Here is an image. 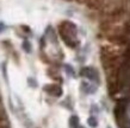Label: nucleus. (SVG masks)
<instances>
[{
    "mask_svg": "<svg viewBox=\"0 0 130 128\" xmlns=\"http://www.w3.org/2000/svg\"><path fill=\"white\" fill-rule=\"evenodd\" d=\"M78 128H85V127H84V126H81V124H79V127H78Z\"/></svg>",
    "mask_w": 130,
    "mask_h": 128,
    "instance_id": "obj_10",
    "label": "nucleus"
},
{
    "mask_svg": "<svg viewBox=\"0 0 130 128\" xmlns=\"http://www.w3.org/2000/svg\"><path fill=\"white\" fill-rule=\"evenodd\" d=\"M87 123L90 124V127L97 128V126H98V121H97V119H95L94 116H90L88 119H87Z\"/></svg>",
    "mask_w": 130,
    "mask_h": 128,
    "instance_id": "obj_6",
    "label": "nucleus"
},
{
    "mask_svg": "<svg viewBox=\"0 0 130 128\" xmlns=\"http://www.w3.org/2000/svg\"><path fill=\"white\" fill-rule=\"evenodd\" d=\"M69 126H71V128H78L79 127V117L75 116V115L71 116V119H69Z\"/></svg>",
    "mask_w": 130,
    "mask_h": 128,
    "instance_id": "obj_5",
    "label": "nucleus"
},
{
    "mask_svg": "<svg viewBox=\"0 0 130 128\" xmlns=\"http://www.w3.org/2000/svg\"><path fill=\"white\" fill-rule=\"evenodd\" d=\"M81 89H83L84 93H86V94H93V93H95V90H97L94 85L90 84V83H87V82H83V83H81Z\"/></svg>",
    "mask_w": 130,
    "mask_h": 128,
    "instance_id": "obj_4",
    "label": "nucleus"
},
{
    "mask_svg": "<svg viewBox=\"0 0 130 128\" xmlns=\"http://www.w3.org/2000/svg\"><path fill=\"white\" fill-rule=\"evenodd\" d=\"M23 47H24V50L26 51V52H31V45L29 44V42H25L23 43Z\"/></svg>",
    "mask_w": 130,
    "mask_h": 128,
    "instance_id": "obj_7",
    "label": "nucleus"
},
{
    "mask_svg": "<svg viewBox=\"0 0 130 128\" xmlns=\"http://www.w3.org/2000/svg\"><path fill=\"white\" fill-rule=\"evenodd\" d=\"M124 114H125V105L123 102H119L118 105L116 106V108H115V116H116L117 121L121 120L124 116Z\"/></svg>",
    "mask_w": 130,
    "mask_h": 128,
    "instance_id": "obj_3",
    "label": "nucleus"
},
{
    "mask_svg": "<svg viewBox=\"0 0 130 128\" xmlns=\"http://www.w3.org/2000/svg\"><path fill=\"white\" fill-rule=\"evenodd\" d=\"M29 84L30 85H32V87H36V82H35V80L34 78H29Z\"/></svg>",
    "mask_w": 130,
    "mask_h": 128,
    "instance_id": "obj_9",
    "label": "nucleus"
},
{
    "mask_svg": "<svg viewBox=\"0 0 130 128\" xmlns=\"http://www.w3.org/2000/svg\"><path fill=\"white\" fill-rule=\"evenodd\" d=\"M106 128H111V127H110V126H109V127H106Z\"/></svg>",
    "mask_w": 130,
    "mask_h": 128,
    "instance_id": "obj_11",
    "label": "nucleus"
},
{
    "mask_svg": "<svg viewBox=\"0 0 130 128\" xmlns=\"http://www.w3.org/2000/svg\"><path fill=\"white\" fill-rule=\"evenodd\" d=\"M66 71H67V74H71L72 76L74 75V71H73V68L71 65H66Z\"/></svg>",
    "mask_w": 130,
    "mask_h": 128,
    "instance_id": "obj_8",
    "label": "nucleus"
},
{
    "mask_svg": "<svg viewBox=\"0 0 130 128\" xmlns=\"http://www.w3.org/2000/svg\"><path fill=\"white\" fill-rule=\"evenodd\" d=\"M80 75L84 76V77L88 78L90 81H93V82H99V74L98 71L94 69V68H92V66H85L81 69L80 71Z\"/></svg>",
    "mask_w": 130,
    "mask_h": 128,
    "instance_id": "obj_1",
    "label": "nucleus"
},
{
    "mask_svg": "<svg viewBox=\"0 0 130 128\" xmlns=\"http://www.w3.org/2000/svg\"><path fill=\"white\" fill-rule=\"evenodd\" d=\"M44 90H45L47 93H49L50 95L56 96V97H59L62 95V89H61V87H60V85H56V84L45 85V87H44Z\"/></svg>",
    "mask_w": 130,
    "mask_h": 128,
    "instance_id": "obj_2",
    "label": "nucleus"
}]
</instances>
